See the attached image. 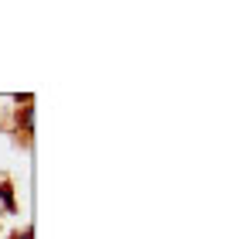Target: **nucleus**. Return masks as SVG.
Here are the masks:
<instances>
[{"instance_id": "f257e3e1", "label": "nucleus", "mask_w": 252, "mask_h": 239, "mask_svg": "<svg viewBox=\"0 0 252 239\" xmlns=\"http://www.w3.org/2000/svg\"><path fill=\"white\" fill-rule=\"evenodd\" d=\"M17 126H24V133H34V110L31 106H24L17 113Z\"/></svg>"}, {"instance_id": "f03ea898", "label": "nucleus", "mask_w": 252, "mask_h": 239, "mask_svg": "<svg viewBox=\"0 0 252 239\" xmlns=\"http://www.w3.org/2000/svg\"><path fill=\"white\" fill-rule=\"evenodd\" d=\"M0 201L7 212H14V185L10 181H0Z\"/></svg>"}, {"instance_id": "7ed1b4c3", "label": "nucleus", "mask_w": 252, "mask_h": 239, "mask_svg": "<svg viewBox=\"0 0 252 239\" xmlns=\"http://www.w3.org/2000/svg\"><path fill=\"white\" fill-rule=\"evenodd\" d=\"M10 239H34V229H31V226H24L21 233H14V236H10Z\"/></svg>"}]
</instances>
